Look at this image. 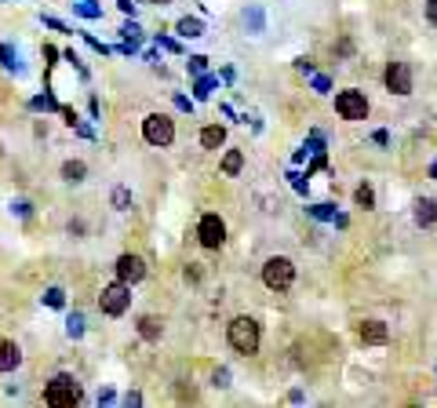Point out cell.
Returning a JSON list of instances; mask_svg holds the SVG:
<instances>
[{"instance_id": "obj_1", "label": "cell", "mask_w": 437, "mask_h": 408, "mask_svg": "<svg viewBox=\"0 0 437 408\" xmlns=\"http://www.w3.org/2000/svg\"><path fill=\"white\" fill-rule=\"evenodd\" d=\"M226 339L237 354H259V343H263L259 321H252V317H234L230 328H226Z\"/></svg>"}, {"instance_id": "obj_2", "label": "cell", "mask_w": 437, "mask_h": 408, "mask_svg": "<svg viewBox=\"0 0 437 408\" xmlns=\"http://www.w3.org/2000/svg\"><path fill=\"white\" fill-rule=\"evenodd\" d=\"M77 401H81V382H77L70 372H59L55 379L48 382L44 405H51V408H73Z\"/></svg>"}, {"instance_id": "obj_3", "label": "cell", "mask_w": 437, "mask_h": 408, "mask_svg": "<svg viewBox=\"0 0 437 408\" xmlns=\"http://www.w3.org/2000/svg\"><path fill=\"white\" fill-rule=\"evenodd\" d=\"M292 280H295V263L288 255H274V259L263 263V285L270 292H285L292 288Z\"/></svg>"}, {"instance_id": "obj_4", "label": "cell", "mask_w": 437, "mask_h": 408, "mask_svg": "<svg viewBox=\"0 0 437 408\" xmlns=\"http://www.w3.org/2000/svg\"><path fill=\"white\" fill-rule=\"evenodd\" d=\"M143 139L150 146H172L175 143V121L168 117V113H150V117L143 121Z\"/></svg>"}, {"instance_id": "obj_5", "label": "cell", "mask_w": 437, "mask_h": 408, "mask_svg": "<svg viewBox=\"0 0 437 408\" xmlns=\"http://www.w3.org/2000/svg\"><path fill=\"white\" fill-rule=\"evenodd\" d=\"M99 306H102V314L121 317L128 306H132V285H124V280L106 285V288H102V296H99Z\"/></svg>"}, {"instance_id": "obj_6", "label": "cell", "mask_w": 437, "mask_h": 408, "mask_svg": "<svg viewBox=\"0 0 437 408\" xmlns=\"http://www.w3.org/2000/svg\"><path fill=\"white\" fill-rule=\"evenodd\" d=\"M336 113L343 121H365L368 117V99L365 92H357V88H350V92H339L336 95Z\"/></svg>"}, {"instance_id": "obj_7", "label": "cell", "mask_w": 437, "mask_h": 408, "mask_svg": "<svg viewBox=\"0 0 437 408\" xmlns=\"http://www.w3.org/2000/svg\"><path fill=\"white\" fill-rule=\"evenodd\" d=\"M383 81H387V88L394 95H412V66H408V62H390Z\"/></svg>"}, {"instance_id": "obj_8", "label": "cell", "mask_w": 437, "mask_h": 408, "mask_svg": "<svg viewBox=\"0 0 437 408\" xmlns=\"http://www.w3.org/2000/svg\"><path fill=\"white\" fill-rule=\"evenodd\" d=\"M197 237H201V245L204 248H223V241H226V223L218 219V215H204L201 226H197Z\"/></svg>"}, {"instance_id": "obj_9", "label": "cell", "mask_w": 437, "mask_h": 408, "mask_svg": "<svg viewBox=\"0 0 437 408\" xmlns=\"http://www.w3.org/2000/svg\"><path fill=\"white\" fill-rule=\"evenodd\" d=\"M113 270H117V280H124V285H139V280L146 277V263H143V255H121L117 259V266H113Z\"/></svg>"}, {"instance_id": "obj_10", "label": "cell", "mask_w": 437, "mask_h": 408, "mask_svg": "<svg viewBox=\"0 0 437 408\" xmlns=\"http://www.w3.org/2000/svg\"><path fill=\"white\" fill-rule=\"evenodd\" d=\"M361 343L365 347H383V343H390V328L383 321H365L361 325Z\"/></svg>"}, {"instance_id": "obj_11", "label": "cell", "mask_w": 437, "mask_h": 408, "mask_svg": "<svg viewBox=\"0 0 437 408\" xmlns=\"http://www.w3.org/2000/svg\"><path fill=\"white\" fill-rule=\"evenodd\" d=\"M19 365H22L19 343H0V372H15Z\"/></svg>"}, {"instance_id": "obj_12", "label": "cell", "mask_w": 437, "mask_h": 408, "mask_svg": "<svg viewBox=\"0 0 437 408\" xmlns=\"http://www.w3.org/2000/svg\"><path fill=\"white\" fill-rule=\"evenodd\" d=\"M416 223L419 226H434L437 223V204L430 197H419L416 201Z\"/></svg>"}, {"instance_id": "obj_13", "label": "cell", "mask_w": 437, "mask_h": 408, "mask_svg": "<svg viewBox=\"0 0 437 408\" xmlns=\"http://www.w3.org/2000/svg\"><path fill=\"white\" fill-rule=\"evenodd\" d=\"M223 143H226V127H218V124H208V127H204V132H201V146H204V150H218Z\"/></svg>"}, {"instance_id": "obj_14", "label": "cell", "mask_w": 437, "mask_h": 408, "mask_svg": "<svg viewBox=\"0 0 437 408\" xmlns=\"http://www.w3.org/2000/svg\"><path fill=\"white\" fill-rule=\"evenodd\" d=\"M84 175H88V164L84 161H66V164H62V178H66L70 186L84 183Z\"/></svg>"}, {"instance_id": "obj_15", "label": "cell", "mask_w": 437, "mask_h": 408, "mask_svg": "<svg viewBox=\"0 0 437 408\" xmlns=\"http://www.w3.org/2000/svg\"><path fill=\"white\" fill-rule=\"evenodd\" d=\"M161 332H164V321H161V317H143V321H139V336L150 339V343H157Z\"/></svg>"}, {"instance_id": "obj_16", "label": "cell", "mask_w": 437, "mask_h": 408, "mask_svg": "<svg viewBox=\"0 0 437 408\" xmlns=\"http://www.w3.org/2000/svg\"><path fill=\"white\" fill-rule=\"evenodd\" d=\"M244 168V153L241 150H226V157H223V172L226 175H237Z\"/></svg>"}, {"instance_id": "obj_17", "label": "cell", "mask_w": 437, "mask_h": 408, "mask_svg": "<svg viewBox=\"0 0 437 408\" xmlns=\"http://www.w3.org/2000/svg\"><path fill=\"white\" fill-rule=\"evenodd\" d=\"M175 30L183 33V37H201V33H204V22H201V19H179Z\"/></svg>"}, {"instance_id": "obj_18", "label": "cell", "mask_w": 437, "mask_h": 408, "mask_svg": "<svg viewBox=\"0 0 437 408\" xmlns=\"http://www.w3.org/2000/svg\"><path fill=\"white\" fill-rule=\"evenodd\" d=\"M110 201H113V208H117V212H128V208H132V190H128V186H117V190L110 194Z\"/></svg>"}, {"instance_id": "obj_19", "label": "cell", "mask_w": 437, "mask_h": 408, "mask_svg": "<svg viewBox=\"0 0 437 408\" xmlns=\"http://www.w3.org/2000/svg\"><path fill=\"white\" fill-rule=\"evenodd\" d=\"M354 201L361 204V208H376V190H372L368 183H361V186L354 190Z\"/></svg>"}, {"instance_id": "obj_20", "label": "cell", "mask_w": 437, "mask_h": 408, "mask_svg": "<svg viewBox=\"0 0 437 408\" xmlns=\"http://www.w3.org/2000/svg\"><path fill=\"white\" fill-rule=\"evenodd\" d=\"M66 332H70V339H81L84 336V317L81 314H70L66 317Z\"/></svg>"}, {"instance_id": "obj_21", "label": "cell", "mask_w": 437, "mask_h": 408, "mask_svg": "<svg viewBox=\"0 0 437 408\" xmlns=\"http://www.w3.org/2000/svg\"><path fill=\"white\" fill-rule=\"evenodd\" d=\"M212 92H215V76H204V73H201V81H197V88H194V95H197V99H208Z\"/></svg>"}, {"instance_id": "obj_22", "label": "cell", "mask_w": 437, "mask_h": 408, "mask_svg": "<svg viewBox=\"0 0 437 408\" xmlns=\"http://www.w3.org/2000/svg\"><path fill=\"white\" fill-rule=\"evenodd\" d=\"M0 59H4V66H8V70H19V51L11 48V44L0 48Z\"/></svg>"}, {"instance_id": "obj_23", "label": "cell", "mask_w": 437, "mask_h": 408, "mask_svg": "<svg viewBox=\"0 0 437 408\" xmlns=\"http://www.w3.org/2000/svg\"><path fill=\"white\" fill-rule=\"evenodd\" d=\"M44 303H48V306H55V310H59V306L66 303V292H62V288H48V292H44Z\"/></svg>"}, {"instance_id": "obj_24", "label": "cell", "mask_w": 437, "mask_h": 408, "mask_svg": "<svg viewBox=\"0 0 437 408\" xmlns=\"http://www.w3.org/2000/svg\"><path fill=\"white\" fill-rule=\"evenodd\" d=\"M310 212L317 215V219H336V204H314Z\"/></svg>"}, {"instance_id": "obj_25", "label": "cell", "mask_w": 437, "mask_h": 408, "mask_svg": "<svg viewBox=\"0 0 437 408\" xmlns=\"http://www.w3.org/2000/svg\"><path fill=\"white\" fill-rule=\"evenodd\" d=\"M244 22H248V26H252V30H255V33H259V30H263V11H259V8H252V11H248V15H244Z\"/></svg>"}, {"instance_id": "obj_26", "label": "cell", "mask_w": 437, "mask_h": 408, "mask_svg": "<svg viewBox=\"0 0 437 408\" xmlns=\"http://www.w3.org/2000/svg\"><path fill=\"white\" fill-rule=\"evenodd\" d=\"M204 70H208V59H204V55H194V59H190V73H194V76H201Z\"/></svg>"}, {"instance_id": "obj_27", "label": "cell", "mask_w": 437, "mask_h": 408, "mask_svg": "<svg viewBox=\"0 0 437 408\" xmlns=\"http://www.w3.org/2000/svg\"><path fill=\"white\" fill-rule=\"evenodd\" d=\"M33 110H59V102L51 95H41V99H33Z\"/></svg>"}, {"instance_id": "obj_28", "label": "cell", "mask_w": 437, "mask_h": 408, "mask_svg": "<svg viewBox=\"0 0 437 408\" xmlns=\"http://www.w3.org/2000/svg\"><path fill=\"white\" fill-rule=\"evenodd\" d=\"M77 11H81L84 19H95L99 15V8H92V0H88V4H77Z\"/></svg>"}, {"instance_id": "obj_29", "label": "cell", "mask_w": 437, "mask_h": 408, "mask_svg": "<svg viewBox=\"0 0 437 408\" xmlns=\"http://www.w3.org/2000/svg\"><path fill=\"white\" fill-rule=\"evenodd\" d=\"M314 88H317V92H321V95H325V92H328V88H332V84H328V76H321V73H314Z\"/></svg>"}, {"instance_id": "obj_30", "label": "cell", "mask_w": 437, "mask_h": 408, "mask_svg": "<svg viewBox=\"0 0 437 408\" xmlns=\"http://www.w3.org/2000/svg\"><path fill=\"white\" fill-rule=\"evenodd\" d=\"M427 22L437 26V0H427Z\"/></svg>"}, {"instance_id": "obj_31", "label": "cell", "mask_w": 437, "mask_h": 408, "mask_svg": "<svg viewBox=\"0 0 437 408\" xmlns=\"http://www.w3.org/2000/svg\"><path fill=\"white\" fill-rule=\"evenodd\" d=\"M215 387H230V372H226V368H218V372H215Z\"/></svg>"}, {"instance_id": "obj_32", "label": "cell", "mask_w": 437, "mask_h": 408, "mask_svg": "<svg viewBox=\"0 0 437 408\" xmlns=\"http://www.w3.org/2000/svg\"><path fill=\"white\" fill-rule=\"evenodd\" d=\"M117 8L124 11V15H132V11H135V0H117Z\"/></svg>"}, {"instance_id": "obj_33", "label": "cell", "mask_w": 437, "mask_h": 408, "mask_svg": "<svg viewBox=\"0 0 437 408\" xmlns=\"http://www.w3.org/2000/svg\"><path fill=\"white\" fill-rule=\"evenodd\" d=\"M139 33H143V30H139V26H135V22H128V26H124V37H132V41H135V37H139Z\"/></svg>"}, {"instance_id": "obj_34", "label": "cell", "mask_w": 437, "mask_h": 408, "mask_svg": "<svg viewBox=\"0 0 437 408\" xmlns=\"http://www.w3.org/2000/svg\"><path fill=\"white\" fill-rule=\"evenodd\" d=\"M372 143H379V146H387V143H390V135H387V132H376V135H372Z\"/></svg>"}, {"instance_id": "obj_35", "label": "cell", "mask_w": 437, "mask_h": 408, "mask_svg": "<svg viewBox=\"0 0 437 408\" xmlns=\"http://www.w3.org/2000/svg\"><path fill=\"white\" fill-rule=\"evenodd\" d=\"M124 405H143V394H135V390H132V394L124 398Z\"/></svg>"}, {"instance_id": "obj_36", "label": "cell", "mask_w": 437, "mask_h": 408, "mask_svg": "<svg viewBox=\"0 0 437 408\" xmlns=\"http://www.w3.org/2000/svg\"><path fill=\"white\" fill-rule=\"evenodd\" d=\"M186 280H201V270H197V266H186Z\"/></svg>"}, {"instance_id": "obj_37", "label": "cell", "mask_w": 437, "mask_h": 408, "mask_svg": "<svg viewBox=\"0 0 437 408\" xmlns=\"http://www.w3.org/2000/svg\"><path fill=\"white\" fill-rule=\"evenodd\" d=\"M150 4H161L164 8V4H172V0H150Z\"/></svg>"}, {"instance_id": "obj_38", "label": "cell", "mask_w": 437, "mask_h": 408, "mask_svg": "<svg viewBox=\"0 0 437 408\" xmlns=\"http://www.w3.org/2000/svg\"><path fill=\"white\" fill-rule=\"evenodd\" d=\"M430 175H434V178H437V161H434V164H430Z\"/></svg>"}]
</instances>
